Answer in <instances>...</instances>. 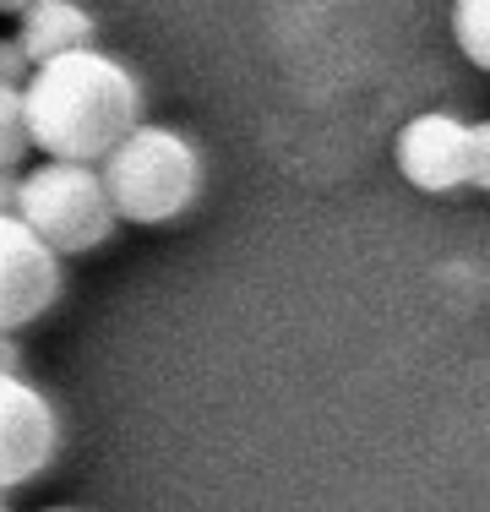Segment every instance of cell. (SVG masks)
<instances>
[{
	"label": "cell",
	"instance_id": "12",
	"mask_svg": "<svg viewBox=\"0 0 490 512\" xmlns=\"http://www.w3.org/2000/svg\"><path fill=\"white\" fill-rule=\"evenodd\" d=\"M17 197H22V169H0V218H17Z\"/></svg>",
	"mask_w": 490,
	"mask_h": 512
},
{
	"label": "cell",
	"instance_id": "6",
	"mask_svg": "<svg viewBox=\"0 0 490 512\" xmlns=\"http://www.w3.org/2000/svg\"><path fill=\"white\" fill-rule=\"evenodd\" d=\"M398 169L414 191L469 186V120L452 109H425L398 131Z\"/></svg>",
	"mask_w": 490,
	"mask_h": 512
},
{
	"label": "cell",
	"instance_id": "3",
	"mask_svg": "<svg viewBox=\"0 0 490 512\" xmlns=\"http://www.w3.org/2000/svg\"><path fill=\"white\" fill-rule=\"evenodd\" d=\"M17 218L44 240L55 256H88L115 235V207H109L98 164H33L22 169V197Z\"/></svg>",
	"mask_w": 490,
	"mask_h": 512
},
{
	"label": "cell",
	"instance_id": "10",
	"mask_svg": "<svg viewBox=\"0 0 490 512\" xmlns=\"http://www.w3.org/2000/svg\"><path fill=\"white\" fill-rule=\"evenodd\" d=\"M469 186L490 191V120L469 126Z\"/></svg>",
	"mask_w": 490,
	"mask_h": 512
},
{
	"label": "cell",
	"instance_id": "14",
	"mask_svg": "<svg viewBox=\"0 0 490 512\" xmlns=\"http://www.w3.org/2000/svg\"><path fill=\"white\" fill-rule=\"evenodd\" d=\"M28 6H33V0H0V11H6V17H22Z\"/></svg>",
	"mask_w": 490,
	"mask_h": 512
},
{
	"label": "cell",
	"instance_id": "7",
	"mask_svg": "<svg viewBox=\"0 0 490 512\" xmlns=\"http://www.w3.org/2000/svg\"><path fill=\"white\" fill-rule=\"evenodd\" d=\"M17 44L28 50L33 66H44V60H60V55L98 50V22L77 0H33L17 17Z\"/></svg>",
	"mask_w": 490,
	"mask_h": 512
},
{
	"label": "cell",
	"instance_id": "9",
	"mask_svg": "<svg viewBox=\"0 0 490 512\" xmlns=\"http://www.w3.org/2000/svg\"><path fill=\"white\" fill-rule=\"evenodd\" d=\"M33 137H28V109H22V88L0 82V169H17L28 158Z\"/></svg>",
	"mask_w": 490,
	"mask_h": 512
},
{
	"label": "cell",
	"instance_id": "16",
	"mask_svg": "<svg viewBox=\"0 0 490 512\" xmlns=\"http://www.w3.org/2000/svg\"><path fill=\"white\" fill-rule=\"evenodd\" d=\"M44 512H77V507H44Z\"/></svg>",
	"mask_w": 490,
	"mask_h": 512
},
{
	"label": "cell",
	"instance_id": "1",
	"mask_svg": "<svg viewBox=\"0 0 490 512\" xmlns=\"http://www.w3.org/2000/svg\"><path fill=\"white\" fill-rule=\"evenodd\" d=\"M28 137L60 164H104L126 131L142 126V82L104 50H77L33 66L22 82Z\"/></svg>",
	"mask_w": 490,
	"mask_h": 512
},
{
	"label": "cell",
	"instance_id": "15",
	"mask_svg": "<svg viewBox=\"0 0 490 512\" xmlns=\"http://www.w3.org/2000/svg\"><path fill=\"white\" fill-rule=\"evenodd\" d=\"M0 512H11V502H6V491H0Z\"/></svg>",
	"mask_w": 490,
	"mask_h": 512
},
{
	"label": "cell",
	"instance_id": "4",
	"mask_svg": "<svg viewBox=\"0 0 490 512\" xmlns=\"http://www.w3.org/2000/svg\"><path fill=\"white\" fill-rule=\"evenodd\" d=\"M66 273L60 256L22 218H0V333H22L55 311Z\"/></svg>",
	"mask_w": 490,
	"mask_h": 512
},
{
	"label": "cell",
	"instance_id": "13",
	"mask_svg": "<svg viewBox=\"0 0 490 512\" xmlns=\"http://www.w3.org/2000/svg\"><path fill=\"white\" fill-rule=\"evenodd\" d=\"M0 376H22V344L11 333H0Z\"/></svg>",
	"mask_w": 490,
	"mask_h": 512
},
{
	"label": "cell",
	"instance_id": "2",
	"mask_svg": "<svg viewBox=\"0 0 490 512\" xmlns=\"http://www.w3.org/2000/svg\"><path fill=\"white\" fill-rule=\"evenodd\" d=\"M109 207L126 224H175L202 191V153L186 131L142 120L98 164Z\"/></svg>",
	"mask_w": 490,
	"mask_h": 512
},
{
	"label": "cell",
	"instance_id": "5",
	"mask_svg": "<svg viewBox=\"0 0 490 512\" xmlns=\"http://www.w3.org/2000/svg\"><path fill=\"white\" fill-rule=\"evenodd\" d=\"M60 447V414L28 382V376H0V491L39 480L55 463Z\"/></svg>",
	"mask_w": 490,
	"mask_h": 512
},
{
	"label": "cell",
	"instance_id": "11",
	"mask_svg": "<svg viewBox=\"0 0 490 512\" xmlns=\"http://www.w3.org/2000/svg\"><path fill=\"white\" fill-rule=\"evenodd\" d=\"M28 77H33V60L17 44V33H6V39H0V82H6V88H22Z\"/></svg>",
	"mask_w": 490,
	"mask_h": 512
},
{
	"label": "cell",
	"instance_id": "8",
	"mask_svg": "<svg viewBox=\"0 0 490 512\" xmlns=\"http://www.w3.org/2000/svg\"><path fill=\"white\" fill-rule=\"evenodd\" d=\"M452 39L474 66L490 71V0H452Z\"/></svg>",
	"mask_w": 490,
	"mask_h": 512
}]
</instances>
